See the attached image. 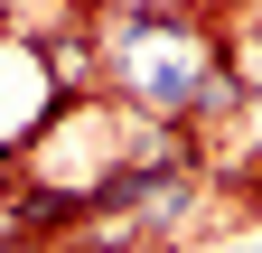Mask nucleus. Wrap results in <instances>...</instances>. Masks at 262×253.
Wrapping results in <instances>:
<instances>
[{"label":"nucleus","instance_id":"nucleus-1","mask_svg":"<svg viewBox=\"0 0 262 253\" xmlns=\"http://www.w3.org/2000/svg\"><path fill=\"white\" fill-rule=\"evenodd\" d=\"M234 85H244V94H262V38H244V47H234Z\"/></svg>","mask_w":262,"mask_h":253},{"label":"nucleus","instance_id":"nucleus-2","mask_svg":"<svg viewBox=\"0 0 262 253\" xmlns=\"http://www.w3.org/2000/svg\"><path fill=\"white\" fill-rule=\"evenodd\" d=\"M244 253H262V244H244Z\"/></svg>","mask_w":262,"mask_h":253}]
</instances>
